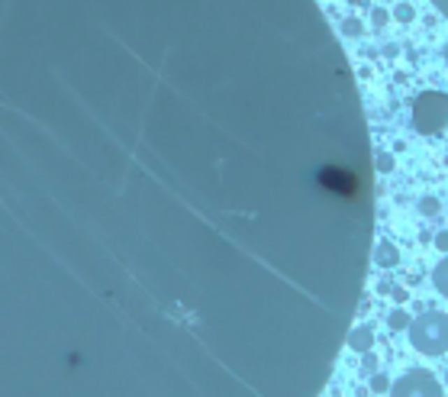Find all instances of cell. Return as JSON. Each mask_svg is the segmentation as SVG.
I'll return each instance as SVG.
<instances>
[{"label":"cell","instance_id":"ba28073f","mask_svg":"<svg viewBox=\"0 0 448 397\" xmlns=\"http://www.w3.org/2000/svg\"><path fill=\"white\" fill-rule=\"evenodd\" d=\"M342 33L352 36V39H355V36H361V20H355V17L342 20Z\"/></svg>","mask_w":448,"mask_h":397},{"label":"cell","instance_id":"3957f363","mask_svg":"<svg viewBox=\"0 0 448 397\" xmlns=\"http://www.w3.org/2000/svg\"><path fill=\"white\" fill-rule=\"evenodd\" d=\"M390 397H445V391H442L439 378H435L432 372L413 368V372H407L400 381H393Z\"/></svg>","mask_w":448,"mask_h":397},{"label":"cell","instance_id":"7a4b0ae2","mask_svg":"<svg viewBox=\"0 0 448 397\" xmlns=\"http://www.w3.org/2000/svg\"><path fill=\"white\" fill-rule=\"evenodd\" d=\"M448 127V94L423 91L413 101V129L423 136H435Z\"/></svg>","mask_w":448,"mask_h":397},{"label":"cell","instance_id":"30bf717a","mask_svg":"<svg viewBox=\"0 0 448 397\" xmlns=\"http://www.w3.org/2000/svg\"><path fill=\"white\" fill-rule=\"evenodd\" d=\"M413 17H416V13H413V7H410V3H400V7L393 10V20H400V23H410Z\"/></svg>","mask_w":448,"mask_h":397},{"label":"cell","instance_id":"7c38bea8","mask_svg":"<svg viewBox=\"0 0 448 397\" xmlns=\"http://www.w3.org/2000/svg\"><path fill=\"white\" fill-rule=\"evenodd\" d=\"M387 388H390L387 375H374V378H371V391H374V394H384Z\"/></svg>","mask_w":448,"mask_h":397},{"label":"cell","instance_id":"6da1fadb","mask_svg":"<svg viewBox=\"0 0 448 397\" xmlns=\"http://www.w3.org/2000/svg\"><path fill=\"white\" fill-rule=\"evenodd\" d=\"M410 342L416 352L423 355H445L448 352V313H423L419 320H413L407 326Z\"/></svg>","mask_w":448,"mask_h":397},{"label":"cell","instance_id":"e0dca14e","mask_svg":"<svg viewBox=\"0 0 448 397\" xmlns=\"http://www.w3.org/2000/svg\"><path fill=\"white\" fill-rule=\"evenodd\" d=\"M407 291H403V287H397V291H393V301H397V304H403V301H407Z\"/></svg>","mask_w":448,"mask_h":397},{"label":"cell","instance_id":"8fae6325","mask_svg":"<svg viewBox=\"0 0 448 397\" xmlns=\"http://www.w3.org/2000/svg\"><path fill=\"white\" fill-rule=\"evenodd\" d=\"M419 210H423L426 217H435V213H439V201H435V197H423V201H419Z\"/></svg>","mask_w":448,"mask_h":397},{"label":"cell","instance_id":"2e32d148","mask_svg":"<svg viewBox=\"0 0 448 397\" xmlns=\"http://www.w3.org/2000/svg\"><path fill=\"white\" fill-rule=\"evenodd\" d=\"M432 3H435V7H439V13L448 20V0H432Z\"/></svg>","mask_w":448,"mask_h":397},{"label":"cell","instance_id":"277c9868","mask_svg":"<svg viewBox=\"0 0 448 397\" xmlns=\"http://www.w3.org/2000/svg\"><path fill=\"white\" fill-rule=\"evenodd\" d=\"M374 262L381 265V268H397L400 265V249L393 243H377V249H374Z\"/></svg>","mask_w":448,"mask_h":397},{"label":"cell","instance_id":"8992f818","mask_svg":"<svg viewBox=\"0 0 448 397\" xmlns=\"http://www.w3.org/2000/svg\"><path fill=\"white\" fill-rule=\"evenodd\" d=\"M432 281H435V287H439L442 294L448 297V259H442V262L435 265V271H432Z\"/></svg>","mask_w":448,"mask_h":397},{"label":"cell","instance_id":"9c48e42d","mask_svg":"<svg viewBox=\"0 0 448 397\" xmlns=\"http://www.w3.org/2000/svg\"><path fill=\"white\" fill-rule=\"evenodd\" d=\"M374 165H377V171H381V175H390V171H393V155L381 152L377 159H374Z\"/></svg>","mask_w":448,"mask_h":397},{"label":"cell","instance_id":"5b68a950","mask_svg":"<svg viewBox=\"0 0 448 397\" xmlns=\"http://www.w3.org/2000/svg\"><path fill=\"white\" fill-rule=\"evenodd\" d=\"M349 346L355 349V352H371L374 330H371V326H355V330H352V336H349Z\"/></svg>","mask_w":448,"mask_h":397},{"label":"cell","instance_id":"5bb4252c","mask_svg":"<svg viewBox=\"0 0 448 397\" xmlns=\"http://www.w3.org/2000/svg\"><path fill=\"white\" fill-rule=\"evenodd\" d=\"M435 245H439V252H448V229H442L439 236H435Z\"/></svg>","mask_w":448,"mask_h":397},{"label":"cell","instance_id":"9a60e30c","mask_svg":"<svg viewBox=\"0 0 448 397\" xmlns=\"http://www.w3.org/2000/svg\"><path fill=\"white\" fill-rule=\"evenodd\" d=\"M361 355H365V359H361L365 372H374V368H377V359H374V355H368V352H361Z\"/></svg>","mask_w":448,"mask_h":397},{"label":"cell","instance_id":"52a82bcc","mask_svg":"<svg viewBox=\"0 0 448 397\" xmlns=\"http://www.w3.org/2000/svg\"><path fill=\"white\" fill-rule=\"evenodd\" d=\"M410 323H413V320H410L407 310H393V313L387 317V326H390V330H407Z\"/></svg>","mask_w":448,"mask_h":397},{"label":"cell","instance_id":"ac0fdd59","mask_svg":"<svg viewBox=\"0 0 448 397\" xmlns=\"http://www.w3.org/2000/svg\"><path fill=\"white\" fill-rule=\"evenodd\" d=\"M445 384H448V372H445Z\"/></svg>","mask_w":448,"mask_h":397},{"label":"cell","instance_id":"4fadbf2b","mask_svg":"<svg viewBox=\"0 0 448 397\" xmlns=\"http://www.w3.org/2000/svg\"><path fill=\"white\" fill-rule=\"evenodd\" d=\"M371 20H374V26H384V23H387V10H384V7H374L371 10Z\"/></svg>","mask_w":448,"mask_h":397}]
</instances>
